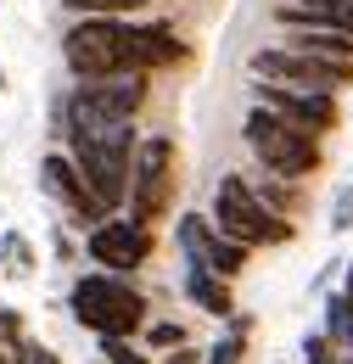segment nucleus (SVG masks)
I'll use <instances>...</instances> for the list:
<instances>
[{
    "label": "nucleus",
    "instance_id": "nucleus-1",
    "mask_svg": "<svg viewBox=\"0 0 353 364\" xmlns=\"http://www.w3.org/2000/svg\"><path fill=\"white\" fill-rule=\"evenodd\" d=\"M56 124H62V135H68V157L85 168V180L95 185V196L107 202V213L112 208H124L130 202V168H135V118L124 124H95V118H68V112H56Z\"/></svg>",
    "mask_w": 353,
    "mask_h": 364
},
{
    "label": "nucleus",
    "instance_id": "nucleus-2",
    "mask_svg": "<svg viewBox=\"0 0 353 364\" xmlns=\"http://www.w3.org/2000/svg\"><path fill=\"white\" fill-rule=\"evenodd\" d=\"M62 56L73 68V79H112V73H152L146 50H140V23L112 17V11H85L68 34Z\"/></svg>",
    "mask_w": 353,
    "mask_h": 364
},
{
    "label": "nucleus",
    "instance_id": "nucleus-3",
    "mask_svg": "<svg viewBox=\"0 0 353 364\" xmlns=\"http://www.w3.org/2000/svg\"><path fill=\"white\" fill-rule=\"evenodd\" d=\"M241 135L253 146V157L264 163L275 180H309L314 168H320V135L303 129V124H292V118H280L275 107H253L247 112V124H241Z\"/></svg>",
    "mask_w": 353,
    "mask_h": 364
},
{
    "label": "nucleus",
    "instance_id": "nucleus-4",
    "mask_svg": "<svg viewBox=\"0 0 353 364\" xmlns=\"http://www.w3.org/2000/svg\"><path fill=\"white\" fill-rule=\"evenodd\" d=\"M208 219H214L230 241H241V247H280V241H292V219L275 213L241 174H224V180H219V191H214V213H208Z\"/></svg>",
    "mask_w": 353,
    "mask_h": 364
},
{
    "label": "nucleus",
    "instance_id": "nucleus-5",
    "mask_svg": "<svg viewBox=\"0 0 353 364\" xmlns=\"http://www.w3.org/2000/svg\"><path fill=\"white\" fill-rule=\"evenodd\" d=\"M73 319L85 331H95V336H130L135 325L146 319V297L135 291L124 274L95 269L73 286Z\"/></svg>",
    "mask_w": 353,
    "mask_h": 364
},
{
    "label": "nucleus",
    "instance_id": "nucleus-6",
    "mask_svg": "<svg viewBox=\"0 0 353 364\" xmlns=\"http://www.w3.org/2000/svg\"><path fill=\"white\" fill-rule=\"evenodd\" d=\"M174 208V140L152 135L135 146V168H130V219L157 225Z\"/></svg>",
    "mask_w": 353,
    "mask_h": 364
},
{
    "label": "nucleus",
    "instance_id": "nucleus-7",
    "mask_svg": "<svg viewBox=\"0 0 353 364\" xmlns=\"http://www.w3.org/2000/svg\"><path fill=\"white\" fill-rule=\"evenodd\" d=\"M152 73H112V79H79V90L62 101V112L68 118H95V124H124L135 118L140 107H146V85Z\"/></svg>",
    "mask_w": 353,
    "mask_h": 364
},
{
    "label": "nucleus",
    "instance_id": "nucleus-8",
    "mask_svg": "<svg viewBox=\"0 0 353 364\" xmlns=\"http://www.w3.org/2000/svg\"><path fill=\"white\" fill-rule=\"evenodd\" d=\"M174 235H179V252H185V264H202V269H214V274H224V280H236L241 274V264H247V247L241 241H230L208 213H185L174 225Z\"/></svg>",
    "mask_w": 353,
    "mask_h": 364
},
{
    "label": "nucleus",
    "instance_id": "nucleus-9",
    "mask_svg": "<svg viewBox=\"0 0 353 364\" xmlns=\"http://www.w3.org/2000/svg\"><path fill=\"white\" fill-rule=\"evenodd\" d=\"M90 258L112 274H130L152 258V225L140 219H101L90 225Z\"/></svg>",
    "mask_w": 353,
    "mask_h": 364
},
{
    "label": "nucleus",
    "instance_id": "nucleus-10",
    "mask_svg": "<svg viewBox=\"0 0 353 364\" xmlns=\"http://www.w3.org/2000/svg\"><path fill=\"white\" fill-rule=\"evenodd\" d=\"M258 95V107H275L280 118H292V124H303L314 135H325V129H337V95L331 90H303V85H275V79H258L253 85Z\"/></svg>",
    "mask_w": 353,
    "mask_h": 364
},
{
    "label": "nucleus",
    "instance_id": "nucleus-11",
    "mask_svg": "<svg viewBox=\"0 0 353 364\" xmlns=\"http://www.w3.org/2000/svg\"><path fill=\"white\" fill-rule=\"evenodd\" d=\"M253 73L258 79H275V85H303V90H337L348 85L342 68L320 62V56H303L292 46H269V50H253Z\"/></svg>",
    "mask_w": 353,
    "mask_h": 364
},
{
    "label": "nucleus",
    "instance_id": "nucleus-12",
    "mask_svg": "<svg viewBox=\"0 0 353 364\" xmlns=\"http://www.w3.org/2000/svg\"><path fill=\"white\" fill-rule=\"evenodd\" d=\"M40 185L79 219V225H101V219H107V202L95 196V185L85 180V168H79L68 151H51V157L40 163Z\"/></svg>",
    "mask_w": 353,
    "mask_h": 364
},
{
    "label": "nucleus",
    "instance_id": "nucleus-13",
    "mask_svg": "<svg viewBox=\"0 0 353 364\" xmlns=\"http://www.w3.org/2000/svg\"><path fill=\"white\" fill-rule=\"evenodd\" d=\"M280 23L286 28H337V34H353V0H292V6H280Z\"/></svg>",
    "mask_w": 353,
    "mask_h": 364
},
{
    "label": "nucleus",
    "instance_id": "nucleus-14",
    "mask_svg": "<svg viewBox=\"0 0 353 364\" xmlns=\"http://www.w3.org/2000/svg\"><path fill=\"white\" fill-rule=\"evenodd\" d=\"M286 46L303 50V56H320V62H331V68H342L353 79V34H337V28H292Z\"/></svg>",
    "mask_w": 353,
    "mask_h": 364
},
{
    "label": "nucleus",
    "instance_id": "nucleus-15",
    "mask_svg": "<svg viewBox=\"0 0 353 364\" xmlns=\"http://www.w3.org/2000/svg\"><path fill=\"white\" fill-rule=\"evenodd\" d=\"M185 297L196 303V309H208L214 319H230L236 314V303H230V280L214 269H202V264H191L185 269Z\"/></svg>",
    "mask_w": 353,
    "mask_h": 364
},
{
    "label": "nucleus",
    "instance_id": "nucleus-16",
    "mask_svg": "<svg viewBox=\"0 0 353 364\" xmlns=\"http://www.w3.org/2000/svg\"><path fill=\"white\" fill-rule=\"evenodd\" d=\"M140 50H146V68H152V73H157V68H174V62L191 56V46L179 40L169 23H140Z\"/></svg>",
    "mask_w": 353,
    "mask_h": 364
},
{
    "label": "nucleus",
    "instance_id": "nucleus-17",
    "mask_svg": "<svg viewBox=\"0 0 353 364\" xmlns=\"http://www.w3.org/2000/svg\"><path fill=\"white\" fill-rule=\"evenodd\" d=\"M23 319L17 309H0V364H23Z\"/></svg>",
    "mask_w": 353,
    "mask_h": 364
},
{
    "label": "nucleus",
    "instance_id": "nucleus-18",
    "mask_svg": "<svg viewBox=\"0 0 353 364\" xmlns=\"http://www.w3.org/2000/svg\"><path fill=\"white\" fill-rule=\"evenodd\" d=\"M247 325H253V319H247V314H236L230 336H224V342H214V348L202 353V364H241V336H247Z\"/></svg>",
    "mask_w": 353,
    "mask_h": 364
},
{
    "label": "nucleus",
    "instance_id": "nucleus-19",
    "mask_svg": "<svg viewBox=\"0 0 353 364\" xmlns=\"http://www.w3.org/2000/svg\"><path fill=\"white\" fill-rule=\"evenodd\" d=\"M325 342L331 348H348V297H331L325 303Z\"/></svg>",
    "mask_w": 353,
    "mask_h": 364
},
{
    "label": "nucleus",
    "instance_id": "nucleus-20",
    "mask_svg": "<svg viewBox=\"0 0 353 364\" xmlns=\"http://www.w3.org/2000/svg\"><path fill=\"white\" fill-rule=\"evenodd\" d=\"M101 353H107V364H146V353L130 348V336H101Z\"/></svg>",
    "mask_w": 353,
    "mask_h": 364
},
{
    "label": "nucleus",
    "instance_id": "nucleus-21",
    "mask_svg": "<svg viewBox=\"0 0 353 364\" xmlns=\"http://www.w3.org/2000/svg\"><path fill=\"white\" fill-rule=\"evenodd\" d=\"M331 230H337V235L353 230V185H342V191H337V202H331Z\"/></svg>",
    "mask_w": 353,
    "mask_h": 364
},
{
    "label": "nucleus",
    "instance_id": "nucleus-22",
    "mask_svg": "<svg viewBox=\"0 0 353 364\" xmlns=\"http://www.w3.org/2000/svg\"><path fill=\"white\" fill-rule=\"evenodd\" d=\"M0 258H11V269L28 274V241L23 235H0Z\"/></svg>",
    "mask_w": 353,
    "mask_h": 364
},
{
    "label": "nucleus",
    "instance_id": "nucleus-23",
    "mask_svg": "<svg viewBox=\"0 0 353 364\" xmlns=\"http://www.w3.org/2000/svg\"><path fill=\"white\" fill-rule=\"evenodd\" d=\"M185 342V331H179L174 319H163V325H152V348H179Z\"/></svg>",
    "mask_w": 353,
    "mask_h": 364
},
{
    "label": "nucleus",
    "instance_id": "nucleus-24",
    "mask_svg": "<svg viewBox=\"0 0 353 364\" xmlns=\"http://www.w3.org/2000/svg\"><path fill=\"white\" fill-rule=\"evenodd\" d=\"M23 364H56V353H51V348H34V342H28V348H23Z\"/></svg>",
    "mask_w": 353,
    "mask_h": 364
},
{
    "label": "nucleus",
    "instance_id": "nucleus-25",
    "mask_svg": "<svg viewBox=\"0 0 353 364\" xmlns=\"http://www.w3.org/2000/svg\"><path fill=\"white\" fill-rule=\"evenodd\" d=\"M342 297H348V348H342V353H353V269H348V286H342Z\"/></svg>",
    "mask_w": 353,
    "mask_h": 364
},
{
    "label": "nucleus",
    "instance_id": "nucleus-26",
    "mask_svg": "<svg viewBox=\"0 0 353 364\" xmlns=\"http://www.w3.org/2000/svg\"><path fill=\"white\" fill-rule=\"evenodd\" d=\"M169 364H202L196 353H169Z\"/></svg>",
    "mask_w": 353,
    "mask_h": 364
},
{
    "label": "nucleus",
    "instance_id": "nucleus-27",
    "mask_svg": "<svg viewBox=\"0 0 353 364\" xmlns=\"http://www.w3.org/2000/svg\"><path fill=\"white\" fill-rule=\"evenodd\" d=\"M0 90H6V73H0Z\"/></svg>",
    "mask_w": 353,
    "mask_h": 364
}]
</instances>
